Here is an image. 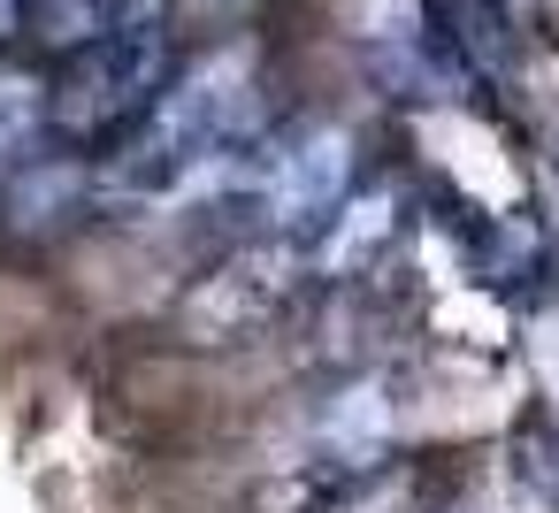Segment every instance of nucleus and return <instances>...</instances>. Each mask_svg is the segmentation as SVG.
Wrapping results in <instances>:
<instances>
[{
  "mask_svg": "<svg viewBox=\"0 0 559 513\" xmlns=\"http://www.w3.org/2000/svg\"><path fill=\"white\" fill-rule=\"evenodd\" d=\"M253 77H261L253 47H215V55L185 62V70L162 85V100L139 116V131L123 139V154L100 162V169H85L93 207H154V192H162L169 177H185L200 154L246 139Z\"/></svg>",
  "mask_w": 559,
  "mask_h": 513,
  "instance_id": "obj_1",
  "label": "nucleus"
},
{
  "mask_svg": "<svg viewBox=\"0 0 559 513\" xmlns=\"http://www.w3.org/2000/svg\"><path fill=\"white\" fill-rule=\"evenodd\" d=\"M169 77H177L169 32H131V39L85 47V55L62 70L47 116H55L62 139H85V146H93V139H116L123 123H139V116L162 100Z\"/></svg>",
  "mask_w": 559,
  "mask_h": 513,
  "instance_id": "obj_2",
  "label": "nucleus"
},
{
  "mask_svg": "<svg viewBox=\"0 0 559 513\" xmlns=\"http://www.w3.org/2000/svg\"><path fill=\"white\" fill-rule=\"evenodd\" d=\"M299 284H307V238H261V246H238L215 276H200V291H185L177 330H185V345H230V337H253L261 322H276V314L292 307Z\"/></svg>",
  "mask_w": 559,
  "mask_h": 513,
  "instance_id": "obj_3",
  "label": "nucleus"
},
{
  "mask_svg": "<svg viewBox=\"0 0 559 513\" xmlns=\"http://www.w3.org/2000/svg\"><path fill=\"white\" fill-rule=\"evenodd\" d=\"M345 192H353V131L345 123H307L292 139H269L253 215H261L269 238H307L345 207Z\"/></svg>",
  "mask_w": 559,
  "mask_h": 513,
  "instance_id": "obj_4",
  "label": "nucleus"
},
{
  "mask_svg": "<svg viewBox=\"0 0 559 513\" xmlns=\"http://www.w3.org/2000/svg\"><path fill=\"white\" fill-rule=\"evenodd\" d=\"M399 230V200L391 192H345V207L314 230V246H307V276H322V284H345V276H360L376 253H383V238Z\"/></svg>",
  "mask_w": 559,
  "mask_h": 513,
  "instance_id": "obj_5",
  "label": "nucleus"
},
{
  "mask_svg": "<svg viewBox=\"0 0 559 513\" xmlns=\"http://www.w3.org/2000/svg\"><path fill=\"white\" fill-rule=\"evenodd\" d=\"M162 16H169V0H39V9H32L39 39L62 47V55L131 39V32H162Z\"/></svg>",
  "mask_w": 559,
  "mask_h": 513,
  "instance_id": "obj_6",
  "label": "nucleus"
},
{
  "mask_svg": "<svg viewBox=\"0 0 559 513\" xmlns=\"http://www.w3.org/2000/svg\"><path fill=\"white\" fill-rule=\"evenodd\" d=\"M47 100H55V85L39 70H0V169H9V177L32 169V146L55 131Z\"/></svg>",
  "mask_w": 559,
  "mask_h": 513,
  "instance_id": "obj_7",
  "label": "nucleus"
},
{
  "mask_svg": "<svg viewBox=\"0 0 559 513\" xmlns=\"http://www.w3.org/2000/svg\"><path fill=\"white\" fill-rule=\"evenodd\" d=\"M93 192H85V169H62V162H47V169H16V215L24 223H55V215H70V207H85Z\"/></svg>",
  "mask_w": 559,
  "mask_h": 513,
  "instance_id": "obj_8",
  "label": "nucleus"
},
{
  "mask_svg": "<svg viewBox=\"0 0 559 513\" xmlns=\"http://www.w3.org/2000/svg\"><path fill=\"white\" fill-rule=\"evenodd\" d=\"M414 498H421V482H414L406 467H376V475L330 490V498L307 505V513H414Z\"/></svg>",
  "mask_w": 559,
  "mask_h": 513,
  "instance_id": "obj_9",
  "label": "nucleus"
},
{
  "mask_svg": "<svg viewBox=\"0 0 559 513\" xmlns=\"http://www.w3.org/2000/svg\"><path fill=\"white\" fill-rule=\"evenodd\" d=\"M32 9L39 0H0V47H9L16 32H32Z\"/></svg>",
  "mask_w": 559,
  "mask_h": 513,
  "instance_id": "obj_10",
  "label": "nucleus"
},
{
  "mask_svg": "<svg viewBox=\"0 0 559 513\" xmlns=\"http://www.w3.org/2000/svg\"><path fill=\"white\" fill-rule=\"evenodd\" d=\"M452 513H460V505H452Z\"/></svg>",
  "mask_w": 559,
  "mask_h": 513,
  "instance_id": "obj_11",
  "label": "nucleus"
}]
</instances>
